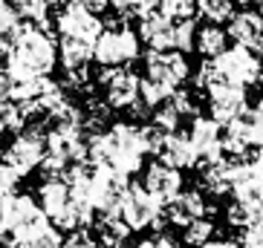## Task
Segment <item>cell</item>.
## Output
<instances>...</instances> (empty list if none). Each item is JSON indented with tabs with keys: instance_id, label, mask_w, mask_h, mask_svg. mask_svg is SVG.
<instances>
[{
	"instance_id": "1",
	"label": "cell",
	"mask_w": 263,
	"mask_h": 248,
	"mask_svg": "<svg viewBox=\"0 0 263 248\" xmlns=\"http://www.w3.org/2000/svg\"><path fill=\"white\" fill-rule=\"evenodd\" d=\"M145 136L142 127L127 121L113 124L110 130L96 133L87 139V162L96 168H110V171L130 176V173L142 171V159H145Z\"/></svg>"
},
{
	"instance_id": "2",
	"label": "cell",
	"mask_w": 263,
	"mask_h": 248,
	"mask_svg": "<svg viewBox=\"0 0 263 248\" xmlns=\"http://www.w3.org/2000/svg\"><path fill=\"white\" fill-rule=\"evenodd\" d=\"M9 64L6 70L12 81H29L38 75H49L55 67V44L41 26H17L9 35Z\"/></svg>"
},
{
	"instance_id": "3",
	"label": "cell",
	"mask_w": 263,
	"mask_h": 248,
	"mask_svg": "<svg viewBox=\"0 0 263 248\" xmlns=\"http://www.w3.org/2000/svg\"><path fill=\"white\" fill-rule=\"evenodd\" d=\"M49 219L29 194H9L0 199V245L17 248L26 237L47 228Z\"/></svg>"
},
{
	"instance_id": "4",
	"label": "cell",
	"mask_w": 263,
	"mask_h": 248,
	"mask_svg": "<svg viewBox=\"0 0 263 248\" xmlns=\"http://www.w3.org/2000/svg\"><path fill=\"white\" fill-rule=\"evenodd\" d=\"M116 217L122 219L130 231H145V228H162L165 225V208L142 185H127L122 202H119Z\"/></svg>"
},
{
	"instance_id": "5",
	"label": "cell",
	"mask_w": 263,
	"mask_h": 248,
	"mask_svg": "<svg viewBox=\"0 0 263 248\" xmlns=\"http://www.w3.org/2000/svg\"><path fill=\"white\" fill-rule=\"evenodd\" d=\"M127 191V176L110 171V168H96L90 164V182H87V202L96 214L116 217L119 202Z\"/></svg>"
},
{
	"instance_id": "6",
	"label": "cell",
	"mask_w": 263,
	"mask_h": 248,
	"mask_svg": "<svg viewBox=\"0 0 263 248\" xmlns=\"http://www.w3.org/2000/svg\"><path fill=\"white\" fill-rule=\"evenodd\" d=\"M211 67H214L217 78L220 81H229V84H257L263 78V64L257 61V55L252 49L243 47H226L217 58H209Z\"/></svg>"
},
{
	"instance_id": "7",
	"label": "cell",
	"mask_w": 263,
	"mask_h": 248,
	"mask_svg": "<svg viewBox=\"0 0 263 248\" xmlns=\"http://www.w3.org/2000/svg\"><path fill=\"white\" fill-rule=\"evenodd\" d=\"M139 55V38L130 29H101V35L96 38L93 58L104 67H122V64L133 61Z\"/></svg>"
},
{
	"instance_id": "8",
	"label": "cell",
	"mask_w": 263,
	"mask_h": 248,
	"mask_svg": "<svg viewBox=\"0 0 263 248\" xmlns=\"http://www.w3.org/2000/svg\"><path fill=\"white\" fill-rule=\"evenodd\" d=\"M185 78H188V61L182 52H177V49H162V52L151 49V55H147V81L151 84L162 87L165 93H174V90H179V84Z\"/></svg>"
},
{
	"instance_id": "9",
	"label": "cell",
	"mask_w": 263,
	"mask_h": 248,
	"mask_svg": "<svg viewBox=\"0 0 263 248\" xmlns=\"http://www.w3.org/2000/svg\"><path fill=\"white\" fill-rule=\"evenodd\" d=\"M101 20L99 15L93 12H87L81 3L70 0L67 6L61 9V15H58V32H61V38H72V40H84V44H93L96 47V38L101 35Z\"/></svg>"
},
{
	"instance_id": "10",
	"label": "cell",
	"mask_w": 263,
	"mask_h": 248,
	"mask_svg": "<svg viewBox=\"0 0 263 248\" xmlns=\"http://www.w3.org/2000/svg\"><path fill=\"white\" fill-rule=\"evenodd\" d=\"M209 107H211V118L217 124H229L234 118H240L249 110L246 104V87L240 84H229V81H217L209 87Z\"/></svg>"
},
{
	"instance_id": "11",
	"label": "cell",
	"mask_w": 263,
	"mask_h": 248,
	"mask_svg": "<svg viewBox=\"0 0 263 248\" xmlns=\"http://www.w3.org/2000/svg\"><path fill=\"white\" fill-rule=\"evenodd\" d=\"M44 153H47L44 136L32 130V133H21V136L12 141L6 148V153H3V159H6V164L17 173V176H26V173H32L41 164Z\"/></svg>"
},
{
	"instance_id": "12",
	"label": "cell",
	"mask_w": 263,
	"mask_h": 248,
	"mask_svg": "<svg viewBox=\"0 0 263 248\" xmlns=\"http://www.w3.org/2000/svg\"><path fill=\"white\" fill-rule=\"evenodd\" d=\"M142 188L165 208L168 202H174L179 194H182V173L174 171V168H168L165 162H151L147 171H145Z\"/></svg>"
},
{
	"instance_id": "13",
	"label": "cell",
	"mask_w": 263,
	"mask_h": 248,
	"mask_svg": "<svg viewBox=\"0 0 263 248\" xmlns=\"http://www.w3.org/2000/svg\"><path fill=\"white\" fill-rule=\"evenodd\" d=\"M101 84L107 90V101L110 107H119V110H130L136 101H139V78L127 70H119V67H110V70L101 72Z\"/></svg>"
},
{
	"instance_id": "14",
	"label": "cell",
	"mask_w": 263,
	"mask_h": 248,
	"mask_svg": "<svg viewBox=\"0 0 263 248\" xmlns=\"http://www.w3.org/2000/svg\"><path fill=\"white\" fill-rule=\"evenodd\" d=\"M220 124L214 118H202L197 116L191 121V133H188V139H191L194 150H197V159L202 164L209 162H217V159H223V144H220Z\"/></svg>"
},
{
	"instance_id": "15",
	"label": "cell",
	"mask_w": 263,
	"mask_h": 248,
	"mask_svg": "<svg viewBox=\"0 0 263 248\" xmlns=\"http://www.w3.org/2000/svg\"><path fill=\"white\" fill-rule=\"evenodd\" d=\"M226 38L234 40V47H243V49H252L260 44L263 38V17L252 9H243V12H234L229 17V29H226Z\"/></svg>"
},
{
	"instance_id": "16",
	"label": "cell",
	"mask_w": 263,
	"mask_h": 248,
	"mask_svg": "<svg viewBox=\"0 0 263 248\" xmlns=\"http://www.w3.org/2000/svg\"><path fill=\"white\" fill-rule=\"evenodd\" d=\"M159 162H165L168 168L174 171H185V168H194V164H200L197 159V150H194L191 139H188V133H168L162 139V148H159Z\"/></svg>"
},
{
	"instance_id": "17",
	"label": "cell",
	"mask_w": 263,
	"mask_h": 248,
	"mask_svg": "<svg viewBox=\"0 0 263 248\" xmlns=\"http://www.w3.org/2000/svg\"><path fill=\"white\" fill-rule=\"evenodd\" d=\"M205 211H209V205H205V196L200 191H182L174 202L165 205V217H168V222L185 228V225L205 217Z\"/></svg>"
},
{
	"instance_id": "18",
	"label": "cell",
	"mask_w": 263,
	"mask_h": 248,
	"mask_svg": "<svg viewBox=\"0 0 263 248\" xmlns=\"http://www.w3.org/2000/svg\"><path fill=\"white\" fill-rule=\"evenodd\" d=\"M139 38L145 40L151 49H156V52H162V49H174V20L162 17L159 12H151V15L142 17Z\"/></svg>"
},
{
	"instance_id": "19",
	"label": "cell",
	"mask_w": 263,
	"mask_h": 248,
	"mask_svg": "<svg viewBox=\"0 0 263 248\" xmlns=\"http://www.w3.org/2000/svg\"><path fill=\"white\" fill-rule=\"evenodd\" d=\"M249 113V110H246ZM246 113L240 118L226 124V130L220 133V144H223V156L229 153L232 159H243L246 150L252 148V127H249V118Z\"/></svg>"
},
{
	"instance_id": "20",
	"label": "cell",
	"mask_w": 263,
	"mask_h": 248,
	"mask_svg": "<svg viewBox=\"0 0 263 248\" xmlns=\"http://www.w3.org/2000/svg\"><path fill=\"white\" fill-rule=\"evenodd\" d=\"M232 173H234V159H217V162L202 164V188L209 194H229L232 191Z\"/></svg>"
},
{
	"instance_id": "21",
	"label": "cell",
	"mask_w": 263,
	"mask_h": 248,
	"mask_svg": "<svg viewBox=\"0 0 263 248\" xmlns=\"http://www.w3.org/2000/svg\"><path fill=\"white\" fill-rule=\"evenodd\" d=\"M127 237H130V228L119 217L99 219V237L96 240L101 242V248H127Z\"/></svg>"
},
{
	"instance_id": "22",
	"label": "cell",
	"mask_w": 263,
	"mask_h": 248,
	"mask_svg": "<svg viewBox=\"0 0 263 248\" xmlns=\"http://www.w3.org/2000/svg\"><path fill=\"white\" fill-rule=\"evenodd\" d=\"M226 40H229L226 32L217 24H211V26L197 29V35H194V49H200V55L209 61V58H217V55L226 49Z\"/></svg>"
},
{
	"instance_id": "23",
	"label": "cell",
	"mask_w": 263,
	"mask_h": 248,
	"mask_svg": "<svg viewBox=\"0 0 263 248\" xmlns=\"http://www.w3.org/2000/svg\"><path fill=\"white\" fill-rule=\"evenodd\" d=\"M49 6H52V0H15V12L17 17H26L29 24L35 26H47V17H49Z\"/></svg>"
},
{
	"instance_id": "24",
	"label": "cell",
	"mask_w": 263,
	"mask_h": 248,
	"mask_svg": "<svg viewBox=\"0 0 263 248\" xmlns=\"http://www.w3.org/2000/svg\"><path fill=\"white\" fill-rule=\"evenodd\" d=\"M197 12L211 24H223L234 15V3L232 0H197Z\"/></svg>"
},
{
	"instance_id": "25",
	"label": "cell",
	"mask_w": 263,
	"mask_h": 248,
	"mask_svg": "<svg viewBox=\"0 0 263 248\" xmlns=\"http://www.w3.org/2000/svg\"><path fill=\"white\" fill-rule=\"evenodd\" d=\"M156 9L168 20H191V15L197 12V0H159Z\"/></svg>"
},
{
	"instance_id": "26",
	"label": "cell",
	"mask_w": 263,
	"mask_h": 248,
	"mask_svg": "<svg viewBox=\"0 0 263 248\" xmlns=\"http://www.w3.org/2000/svg\"><path fill=\"white\" fill-rule=\"evenodd\" d=\"M17 248H61V231L52 228V225H47V228H41L38 234L26 237Z\"/></svg>"
},
{
	"instance_id": "27",
	"label": "cell",
	"mask_w": 263,
	"mask_h": 248,
	"mask_svg": "<svg viewBox=\"0 0 263 248\" xmlns=\"http://www.w3.org/2000/svg\"><path fill=\"white\" fill-rule=\"evenodd\" d=\"M211 234H214V225H211V219H197V222H191V225H185V237L182 240L188 242L191 248H200V245H205V242L211 240Z\"/></svg>"
},
{
	"instance_id": "28",
	"label": "cell",
	"mask_w": 263,
	"mask_h": 248,
	"mask_svg": "<svg viewBox=\"0 0 263 248\" xmlns=\"http://www.w3.org/2000/svg\"><path fill=\"white\" fill-rule=\"evenodd\" d=\"M194 35H197L194 20H174V49H177V52H191Z\"/></svg>"
},
{
	"instance_id": "29",
	"label": "cell",
	"mask_w": 263,
	"mask_h": 248,
	"mask_svg": "<svg viewBox=\"0 0 263 248\" xmlns=\"http://www.w3.org/2000/svg\"><path fill=\"white\" fill-rule=\"evenodd\" d=\"M179 121H182V116H179L177 110L171 107V104H162V107H156L154 127H159L162 133H177V130H179Z\"/></svg>"
},
{
	"instance_id": "30",
	"label": "cell",
	"mask_w": 263,
	"mask_h": 248,
	"mask_svg": "<svg viewBox=\"0 0 263 248\" xmlns=\"http://www.w3.org/2000/svg\"><path fill=\"white\" fill-rule=\"evenodd\" d=\"M61 248H99V240L93 237L90 228H72L61 240Z\"/></svg>"
},
{
	"instance_id": "31",
	"label": "cell",
	"mask_w": 263,
	"mask_h": 248,
	"mask_svg": "<svg viewBox=\"0 0 263 248\" xmlns=\"http://www.w3.org/2000/svg\"><path fill=\"white\" fill-rule=\"evenodd\" d=\"M240 248H263V217L252 219L240 234Z\"/></svg>"
},
{
	"instance_id": "32",
	"label": "cell",
	"mask_w": 263,
	"mask_h": 248,
	"mask_svg": "<svg viewBox=\"0 0 263 248\" xmlns=\"http://www.w3.org/2000/svg\"><path fill=\"white\" fill-rule=\"evenodd\" d=\"M15 29H17V12L6 0H0V38H9Z\"/></svg>"
},
{
	"instance_id": "33",
	"label": "cell",
	"mask_w": 263,
	"mask_h": 248,
	"mask_svg": "<svg viewBox=\"0 0 263 248\" xmlns=\"http://www.w3.org/2000/svg\"><path fill=\"white\" fill-rule=\"evenodd\" d=\"M17 173L9 168V164H0V199L9 194H15V188H17Z\"/></svg>"
},
{
	"instance_id": "34",
	"label": "cell",
	"mask_w": 263,
	"mask_h": 248,
	"mask_svg": "<svg viewBox=\"0 0 263 248\" xmlns=\"http://www.w3.org/2000/svg\"><path fill=\"white\" fill-rule=\"evenodd\" d=\"M246 118H249V127H252V148L263 150V118L257 116L255 110H249Z\"/></svg>"
},
{
	"instance_id": "35",
	"label": "cell",
	"mask_w": 263,
	"mask_h": 248,
	"mask_svg": "<svg viewBox=\"0 0 263 248\" xmlns=\"http://www.w3.org/2000/svg\"><path fill=\"white\" fill-rule=\"evenodd\" d=\"M226 219H229V225H234V228H246L249 225V214L243 205H237V202H232L229 205V211H226Z\"/></svg>"
},
{
	"instance_id": "36",
	"label": "cell",
	"mask_w": 263,
	"mask_h": 248,
	"mask_svg": "<svg viewBox=\"0 0 263 248\" xmlns=\"http://www.w3.org/2000/svg\"><path fill=\"white\" fill-rule=\"evenodd\" d=\"M12 90H15V81H12V75H9L6 67H0V101L12 98Z\"/></svg>"
},
{
	"instance_id": "37",
	"label": "cell",
	"mask_w": 263,
	"mask_h": 248,
	"mask_svg": "<svg viewBox=\"0 0 263 248\" xmlns=\"http://www.w3.org/2000/svg\"><path fill=\"white\" fill-rule=\"evenodd\" d=\"M156 3H159V0H136V3H133V15H139V17L151 15L156 9Z\"/></svg>"
},
{
	"instance_id": "38",
	"label": "cell",
	"mask_w": 263,
	"mask_h": 248,
	"mask_svg": "<svg viewBox=\"0 0 263 248\" xmlns=\"http://www.w3.org/2000/svg\"><path fill=\"white\" fill-rule=\"evenodd\" d=\"M107 3L116 9V12H122V15H133V3H136V0H107Z\"/></svg>"
},
{
	"instance_id": "39",
	"label": "cell",
	"mask_w": 263,
	"mask_h": 248,
	"mask_svg": "<svg viewBox=\"0 0 263 248\" xmlns=\"http://www.w3.org/2000/svg\"><path fill=\"white\" fill-rule=\"evenodd\" d=\"M200 248H240V242H232V240H209L205 245Z\"/></svg>"
},
{
	"instance_id": "40",
	"label": "cell",
	"mask_w": 263,
	"mask_h": 248,
	"mask_svg": "<svg viewBox=\"0 0 263 248\" xmlns=\"http://www.w3.org/2000/svg\"><path fill=\"white\" fill-rule=\"evenodd\" d=\"M133 248H156V242L154 240H142V242H136Z\"/></svg>"
},
{
	"instance_id": "41",
	"label": "cell",
	"mask_w": 263,
	"mask_h": 248,
	"mask_svg": "<svg viewBox=\"0 0 263 248\" xmlns=\"http://www.w3.org/2000/svg\"><path fill=\"white\" fill-rule=\"evenodd\" d=\"M255 55H257V61L263 64V38H260V44H257V47H255Z\"/></svg>"
},
{
	"instance_id": "42",
	"label": "cell",
	"mask_w": 263,
	"mask_h": 248,
	"mask_svg": "<svg viewBox=\"0 0 263 248\" xmlns=\"http://www.w3.org/2000/svg\"><path fill=\"white\" fill-rule=\"evenodd\" d=\"M6 49H9V40H6V38H0V55L6 52Z\"/></svg>"
},
{
	"instance_id": "43",
	"label": "cell",
	"mask_w": 263,
	"mask_h": 248,
	"mask_svg": "<svg viewBox=\"0 0 263 248\" xmlns=\"http://www.w3.org/2000/svg\"><path fill=\"white\" fill-rule=\"evenodd\" d=\"M255 113H257V116H260V118H263V98H260V101H257V107H255Z\"/></svg>"
},
{
	"instance_id": "44",
	"label": "cell",
	"mask_w": 263,
	"mask_h": 248,
	"mask_svg": "<svg viewBox=\"0 0 263 248\" xmlns=\"http://www.w3.org/2000/svg\"><path fill=\"white\" fill-rule=\"evenodd\" d=\"M232 3H240V6H249V3H252V0H232Z\"/></svg>"
},
{
	"instance_id": "45",
	"label": "cell",
	"mask_w": 263,
	"mask_h": 248,
	"mask_svg": "<svg viewBox=\"0 0 263 248\" xmlns=\"http://www.w3.org/2000/svg\"><path fill=\"white\" fill-rule=\"evenodd\" d=\"M257 15H260V17H263V0H260V12H257Z\"/></svg>"
},
{
	"instance_id": "46",
	"label": "cell",
	"mask_w": 263,
	"mask_h": 248,
	"mask_svg": "<svg viewBox=\"0 0 263 248\" xmlns=\"http://www.w3.org/2000/svg\"><path fill=\"white\" fill-rule=\"evenodd\" d=\"M0 159H3V150H0Z\"/></svg>"
},
{
	"instance_id": "47",
	"label": "cell",
	"mask_w": 263,
	"mask_h": 248,
	"mask_svg": "<svg viewBox=\"0 0 263 248\" xmlns=\"http://www.w3.org/2000/svg\"><path fill=\"white\" fill-rule=\"evenodd\" d=\"M0 130H3V127H0Z\"/></svg>"
}]
</instances>
